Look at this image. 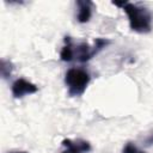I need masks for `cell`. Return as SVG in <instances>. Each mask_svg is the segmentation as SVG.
<instances>
[{
    "label": "cell",
    "mask_w": 153,
    "mask_h": 153,
    "mask_svg": "<svg viewBox=\"0 0 153 153\" xmlns=\"http://www.w3.org/2000/svg\"><path fill=\"white\" fill-rule=\"evenodd\" d=\"M139 153H145V152H142V151H139Z\"/></svg>",
    "instance_id": "obj_9"
},
{
    "label": "cell",
    "mask_w": 153,
    "mask_h": 153,
    "mask_svg": "<svg viewBox=\"0 0 153 153\" xmlns=\"http://www.w3.org/2000/svg\"><path fill=\"white\" fill-rule=\"evenodd\" d=\"M62 145L65 147H67V149L62 153H86L90 151V143L82 140H78V141H72L69 139H65L62 141Z\"/></svg>",
    "instance_id": "obj_4"
},
{
    "label": "cell",
    "mask_w": 153,
    "mask_h": 153,
    "mask_svg": "<svg viewBox=\"0 0 153 153\" xmlns=\"http://www.w3.org/2000/svg\"><path fill=\"white\" fill-rule=\"evenodd\" d=\"M123 153H139V149L136 148V146L134 143L128 142L123 148Z\"/></svg>",
    "instance_id": "obj_7"
},
{
    "label": "cell",
    "mask_w": 153,
    "mask_h": 153,
    "mask_svg": "<svg viewBox=\"0 0 153 153\" xmlns=\"http://www.w3.org/2000/svg\"><path fill=\"white\" fill-rule=\"evenodd\" d=\"M90 74L81 68H71L66 73L65 82L68 87V93L71 96H80L86 90L90 82Z\"/></svg>",
    "instance_id": "obj_2"
},
{
    "label": "cell",
    "mask_w": 153,
    "mask_h": 153,
    "mask_svg": "<svg viewBox=\"0 0 153 153\" xmlns=\"http://www.w3.org/2000/svg\"><path fill=\"white\" fill-rule=\"evenodd\" d=\"M37 91H38V87L35 84H32L23 78L17 79L12 84V94L16 98H22L25 94H32V93H36Z\"/></svg>",
    "instance_id": "obj_3"
},
{
    "label": "cell",
    "mask_w": 153,
    "mask_h": 153,
    "mask_svg": "<svg viewBox=\"0 0 153 153\" xmlns=\"http://www.w3.org/2000/svg\"><path fill=\"white\" fill-rule=\"evenodd\" d=\"M79 6L76 19L79 23H87L92 16V2L91 1H78Z\"/></svg>",
    "instance_id": "obj_5"
},
{
    "label": "cell",
    "mask_w": 153,
    "mask_h": 153,
    "mask_svg": "<svg viewBox=\"0 0 153 153\" xmlns=\"http://www.w3.org/2000/svg\"><path fill=\"white\" fill-rule=\"evenodd\" d=\"M124 12L128 16L129 25L133 31L140 32V33H147L152 30V13L148 8L141 5L126 2L123 6Z\"/></svg>",
    "instance_id": "obj_1"
},
{
    "label": "cell",
    "mask_w": 153,
    "mask_h": 153,
    "mask_svg": "<svg viewBox=\"0 0 153 153\" xmlns=\"http://www.w3.org/2000/svg\"><path fill=\"white\" fill-rule=\"evenodd\" d=\"M16 153H26V152H16Z\"/></svg>",
    "instance_id": "obj_8"
},
{
    "label": "cell",
    "mask_w": 153,
    "mask_h": 153,
    "mask_svg": "<svg viewBox=\"0 0 153 153\" xmlns=\"http://www.w3.org/2000/svg\"><path fill=\"white\" fill-rule=\"evenodd\" d=\"M65 43H66V45L62 48L60 56H61L62 61L69 62L74 59V49H73V45H72V42H71V37H66Z\"/></svg>",
    "instance_id": "obj_6"
}]
</instances>
